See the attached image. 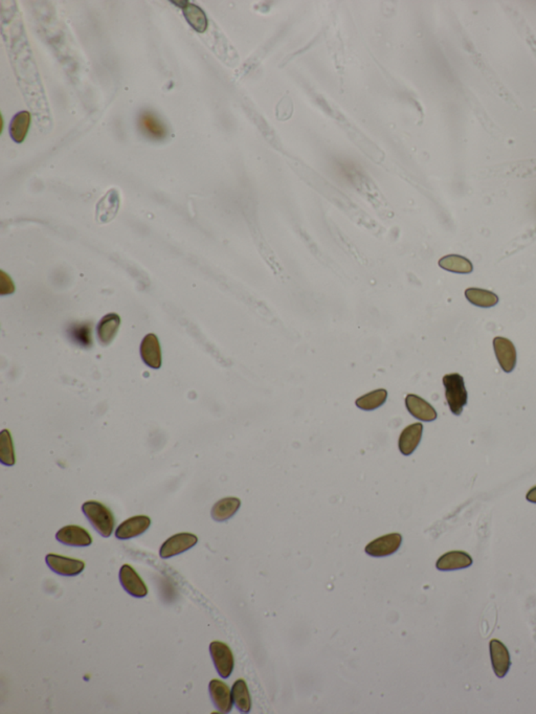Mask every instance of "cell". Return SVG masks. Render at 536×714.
<instances>
[{
    "label": "cell",
    "mask_w": 536,
    "mask_h": 714,
    "mask_svg": "<svg viewBox=\"0 0 536 714\" xmlns=\"http://www.w3.org/2000/svg\"><path fill=\"white\" fill-rule=\"evenodd\" d=\"M88 521L103 537H109L115 529V520L113 513L104 504L97 501H88L82 505Z\"/></svg>",
    "instance_id": "obj_1"
},
{
    "label": "cell",
    "mask_w": 536,
    "mask_h": 714,
    "mask_svg": "<svg viewBox=\"0 0 536 714\" xmlns=\"http://www.w3.org/2000/svg\"><path fill=\"white\" fill-rule=\"evenodd\" d=\"M445 397L451 413L460 416L467 405L468 394L463 376L458 373L447 374L443 377Z\"/></svg>",
    "instance_id": "obj_2"
},
{
    "label": "cell",
    "mask_w": 536,
    "mask_h": 714,
    "mask_svg": "<svg viewBox=\"0 0 536 714\" xmlns=\"http://www.w3.org/2000/svg\"><path fill=\"white\" fill-rule=\"evenodd\" d=\"M210 653L220 677L227 679L233 673L235 664L231 649L223 642L214 641L210 644Z\"/></svg>",
    "instance_id": "obj_3"
},
{
    "label": "cell",
    "mask_w": 536,
    "mask_h": 714,
    "mask_svg": "<svg viewBox=\"0 0 536 714\" xmlns=\"http://www.w3.org/2000/svg\"><path fill=\"white\" fill-rule=\"evenodd\" d=\"M198 539L192 533H178L168 539L159 549L161 559H171L173 556L183 553L197 544Z\"/></svg>",
    "instance_id": "obj_4"
},
{
    "label": "cell",
    "mask_w": 536,
    "mask_h": 714,
    "mask_svg": "<svg viewBox=\"0 0 536 714\" xmlns=\"http://www.w3.org/2000/svg\"><path fill=\"white\" fill-rule=\"evenodd\" d=\"M45 561L52 571L61 576L73 577V576L79 575L85 569L84 561L69 559V557L58 555V554H47Z\"/></svg>",
    "instance_id": "obj_5"
},
{
    "label": "cell",
    "mask_w": 536,
    "mask_h": 714,
    "mask_svg": "<svg viewBox=\"0 0 536 714\" xmlns=\"http://www.w3.org/2000/svg\"><path fill=\"white\" fill-rule=\"evenodd\" d=\"M402 543L401 534L391 533L378 537L366 547L368 555L373 557H385L395 553Z\"/></svg>",
    "instance_id": "obj_6"
},
{
    "label": "cell",
    "mask_w": 536,
    "mask_h": 714,
    "mask_svg": "<svg viewBox=\"0 0 536 714\" xmlns=\"http://www.w3.org/2000/svg\"><path fill=\"white\" fill-rule=\"evenodd\" d=\"M493 349L495 356L502 369L506 373H510L517 365V349L515 345L506 337H498L493 339Z\"/></svg>",
    "instance_id": "obj_7"
},
{
    "label": "cell",
    "mask_w": 536,
    "mask_h": 714,
    "mask_svg": "<svg viewBox=\"0 0 536 714\" xmlns=\"http://www.w3.org/2000/svg\"><path fill=\"white\" fill-rule=\"evenodd\" d=\"M56 539L63 545L71 547H88L93 544V537L89 532L76 525L61 528L56 534Z\"/></svg>",
    "instance_id": "obj_8"
},
{
    "label": "cell",
    "mask_w": 536,
    "mask_h": 714,
    "mask_svg": "<svg viewBox=\"0 0 536 714\" xmlns=\"http://www.w3.org/2000/svg\"><path fill=\"white\" fill-rule=\"evenodd\" d=\"M120 581H121L122 587L129 595L137 598H144L147 596V585L131 566L124 565L121 568Z\"/></svg>",
    "instance_id": "obj_9"
},
{
    "label": "cell",
    "mask_w": 536,
    "mask_h": 714,
    "mask_svg": "<svg viewBox=\"0 0 536 714\" xmlns=\"http://www.w3.org/2000/svg\"><path fill=\"white\" fill-rule=\"evenodd\" d=\"M490 658L493 663V671L498 678H504L509 671L511 666L509 651L500 640L493 639L489 643Z\"/></svg>",
    "instance_id": "obj_10"
},
{
    "label": "cell",
    "mask_w": 536,
    "mask_h": 714,
    "mask_svg": "<svg viewBox=\"0 0 536 714\" xmlns=\"http://www.w3.org/2000/svg\"><path fill=\"white\" fill-rule=\"evenodd\" d=\"M151 525V519L146 515H137L126 520L115 530V537L119 539H130L145 533Z\"/></svg>",
    "instance_id": "obj_11"
},
{
    "label": "cell",
    "mask_w": 536,
    "mask_h": 714,
    "mask_svg": "<svg viewBox=\"0 0 536 714\" xmlns=\"http://www.w3.org/2000/svg\"><path fill=\"white\" fill-rule=\"evenodd\" d=\"M210 695L214 705L221 713H229L233 708V697L229 686L220 680H212L209 684Z\"/></svg>",
    "instance_id": "obj_12"
},
{
    "label": "cell",
    "mask_w": 536,
    "mask_h": 714,
    "mask_svg": "<svg viewBox=\"0 0 536 714\" xmlns=\"http://www.w3.org/2000/svg\"><path fill=\"white\" fill-rule=\"evenodd\" d=\"M141 356L144 363L152 369L161 367V349L155 334H147L141 344Z\"/></svg>",
    "instance_id": "obj_13"
},
{
    "label": "cell",
    "mask_w": 536,
    "mask_h": 714,
    "mask_svg": "<svg viewBox=\"0 0 536 714\" xmlns=\"http://www.w3.org/2000/svg\"><path fill=\"white\" fill-rule=\"evenodd\" d=\"M405 405L411 415L422 421L429 422L437 419V412L427 401L419 396L409 394L405 398Z\"/></svg>",
    "instance_id": "obj_14"
},
{
    "label": "cell",
    "mask_w": 536,
    "mask_h": 714,
    "mask_svg": "<svg viewBox=\"0 0 536 714\" xmlns=\"http://www.w3.org/2000/svg\"><path fill=\"white\" fill-rule=\"evenodd\" d=\"M473 565V559L469 554L463 551H451L444 554L438 559L436 568L440 571H454L466 569Z\"/></svg>",
    "instance_id": "obj_15"
},
{
    "label": "cell",
    "mask_w": 536,
    "mask_h": 714,
    "mask_svg": "<svg viewBox=\"0 0 536 714\" xmlns=\"http://www.w3.org/2000/svg\"><path fill=\"white\" fill-rule=\"evenodd\" d=\"M423 425L420 422L405 427L399 437V451L402 455L410 456L415 451L421 441Z\"/></svg>",
    "instance_id": "obj_16"
},
{
    "label": "cell",
    "mask_w": 536,
    "mask_h": 714,
    "mask_svg": "<svg viewBox=\"0 0 536 714\" xmlns=\"http://www.w3.org/2000/svg\"><path fill=\"white\" fill-rule=\"evenodd\" d=\"M120 207L119 193L110 190L98 203L97 220L100 223H107L117 215Z\"/></svg>",
    "instance_id": "obj_17"
},
{
    "label": "cell",
    "mask_w": 536,
    "mask_h": 714,
    "mask_svg": "<svg viewBox=\"0 0 536 714\" xmlns=\"http://www.w3.org/2000/svg\"><path fill=\"white\" fill-rule=\"evenodd\" d=\"M142 131L150 139L163 140L167 137V128L163 122L150 111H144L139 119Z\"/></svg>",
    "instance_id": "obj_18"
},
{
    "label": "cell",
    "mask_w": 536,
    "mask_h": 714,
    "mask_svg": "<svg viewBox=\"0 0 536 714\" xmlns=\"http://www.w3.org/2000/svg\"><path fill=\"white\" fill-rule=\"evenodd\" d=\"M121 325V317L115 313L105 315L97 327L98 337L103 346L113 343Z\"/></svg>",
    "instance_id": "obj_19"
},
{
    "label": "cell",
    "mask_w": 536,
    "mask_h": 714,
    "mask_svg": "<svg viewBox=\"0 0 536 714\" xmlns=\"http://www.w3.org/2000/svg\"><path fill=\"white\" fill-rule=\"evenodd\" d=\"M241 506L237 498H225L220 500L212 508L211 515L216 522H225L236 515Z\"/></svg>",
    "instance_id": "obj_20"
},
{
    "label": "cell",
    "mask_w": 536,
    "mask_h": 714,
    "mask_svg": "<svg viewBox=\"0 0 536 714\" xmlns=\"http://www.w3.org/2000/svg\"><path fill=\"white\" fill-rule=\"evenodd\" d=\"M31 124V113L29 111H20L12 119L10 126V135L15 143H22L27 137Z\"/></svg>",
    "instance_id": "obj_21"
},
{
    "label": "cell",
    "mask_w": 536,
    "mask_h": 714,
    "mask_svg": "<svg viewBox=\"0 0 536 714\" xmlns=\"http://www.w3.org/2000/svg\"><path fill=\"white\" fill-rule=\"evenodd\" d=\"M465 295L468 301L478 307H493L499 302V297L495 293L481 288H468L466 289Z\"/></svg>",
    "instance_id": "obj_22"
},
{
    "label": "cell",
    "mask_w": 536,
    "mask_h": 714,
    "mask_svg": "<svg viewBox=\"0 0 536 714\" xmlns=\"http://www.w3.org/2000/svg\"><path fill=\"white\" fill-rule=\"evenodd\" d=\"M232 697L237 709L242 713H249L252 708V699L249 688L244 680L240 679L234 683Z\"/></svg>",
    "instance_id": "obj_23"
},
{
    "label": "cell",
    "mask_w": 536,
    "mask_h": 714,
    "mask_svg": "<svg viewBox=\"0 0 536 714\" xmlns=\"http://www.w3.org/2000/svg\"><path fill=\"white\" fill-rule=\"evenodd\" d=\"M439 266L445 271L457 274H471L473 263L465 257L459 255H449L440 259Z\"/></svg>",
    "instance_id": "obj_24"
},
{
    "label": "cell",
    "mask_w": 536,
    "mask_h": 714,
    "mask_svg": "<svg viewBox=\"0 0 536 714\" xmlns=\"http://www.w3.org/2000/svg\"><path fill=\"white\" fill-rule=\"evenodd\" d=\"M183 15L189 25L198 33H203L207 30V16L198 5L186 3V5H183Z\"/></svg>",
    "instance_id": "obj_25"
},
{
    "label": "cell",
    "mask_w": 536,
    "mask_h": 714,
    "mask_svg": "<svg viewBox=\"0 0 536 714\" xmlns=\"http://www.w3.org/2000/svg\"><path fill=\"white\" fill-rule=\"evenodd\" d=\"M388 398V392L383 389L376 390L371 393L366 394L356 400V407L364 411H373L378 409L386 403Z\"/></svg>",
    "instance_id": "obj_26"
},
{
    "label": "cell",
    "mask_w": 536,
    "mask_h": 714,
    "mask_svg": "<svg viewBox=\"0 0 536 714\" xmlns=\"http://www.w3.org/2000/svg\"><path fill=\"white\" fill-rule=\"evenodd\" d=\"M15 461L11 433L8 429H3L0 434V462L5 466H13Z\"/></svg>",
    "instance_id": "obj_27"
},
{
    "label": "cell",
    "mask_w": 536,
    "mask_h": 714,
    "mask_svg": "<svg viewBox=\"0 0 536 714\" xmlns=\"http://www.w3.org/2000/svg\"><path fill=\"white\" fill-rule=\"evenodd\" d=\"M526 499H527L528 502H530V503L536 504V486H534L533 488H531V489L528 491L527 495H526Z\"/></svg>",
    "instance_id": "obj_28"
}]
</instances>
